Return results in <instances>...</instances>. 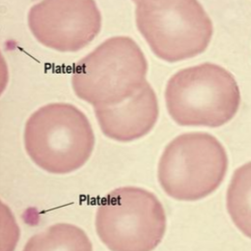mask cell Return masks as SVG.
Segmentation results:
<instances>
[{
	"instance_id": "cell-4",
	"label": "cell",
	"mask_w": 251,
	"mask_h": 251,
	"mask_svg": "<svg viewBox=\"0 0 251 251\" xmlns=\"http://www.w3.org/2000/svg\"><path fill=\"white\" fill-rule=\"evenodd\" d=\"M228 166V155L217 137L206 132H190L179 135L165 147L157 177L170 198L194 202L219 188Z\"/></svg>"
},
{
	"instance_id": "cell-9",
	"label": "cell",
	"mask_w": 251,
	"mask_h": 251,
	"mask_svg": "<svg viewBox=\"0 0 251 251\" xmlns=\"http://www.w3.org/2000/svg\"><path fill=\"white\" fill-rule=\"evenodd\" d=\"M25 251H92V242L82 228L57 224L32 236Z\"/></svg>"
},
{
	"instance_id": "cell-3",
	"label": "cell",
	"mask_w": 251,
	"mask_h": 251,
	"mask_svg": "<svg viewBox=\"0 0 251 251\" xmlns=\"http://www.w3.org/2000/svg\"><path fill=\"white\" fill-rule=\"evenodd\" d=\"M147 72L148 63L137 43L113 37L76 63L72 84L76 97L94 108L112 106L140 90Z\"/></svg>"
},
{
	"instance_id": "cell-8",
	"label": "cell",
	"mask_w": 251,
	"mask_h": 251,
	"mask_svg": "<svg viewBox=\"0 0 251 251\" xmlns=\"http://www.w3.org/2000/svg\"><path fill=\"white\" fill-rule=\"evenodd\" d=\"M94 111L103 135L122 143L146 136L154 128L159 116L157 98L148 82L122 103L95 107Z\"/></svg>"
},
{
	"instance_id": "cell-6",
	"label": "cell",
	"mask_w": 251,
	"mask_h": 251,
	"mask_svg": "<svg viewBox=\"0 0 251 251\" xmlns=\"http://www.w3.org/2000/svg\"><path fill=\"white\" fill-rule=\"evenodd\" d=\"M95 226L99 239L110 251H150L162 242L167 218L153 193L137 187H122L100 201Z\"/></svg>"
},
{
	"instance_id": "cell-7",
	"label": "cell",
	"mask_w": 251,
	"mask_h": 251,
	"mask_svg": "<svg viewBox=\"0 0 251 251\" xmlns=\"http://www.w3.org/2000/svg\"><path fill=\"white\" fill-rule=\"evenodd\" d=\"M28 25L43 46L76 52L99 35L102 16L95 1H43L31 6Z\"/></svg>"
},
{
	"instance_id": "cell-1",
	"label": "cell",
	"mask_w": 251,
	"mask_h": 251,
	"mask_svg": "<svg viewBox=\"0 0 251 251\" xmlns=\"http://www.w3.org/2000/svg\"><path fill=\"white\" fill-rule=\"evenodd\" d=\"M25 148L33 163L57 175L76 172L92 156L95 136L82 110L67 103L39 108L28 118Z\"/></svg>"
},
{
	"instance_id": "cell-10",
	"label": "cell",
	"mask_w": 251,
	"mask_h": 251,
	"mask_svg": "<svg viewBox=\"0 0 251 251\" xmlns=\"http://www.w3.org/2000/svg\"><path fill=\"white\" fill-rule=\"evenodd\" d=\"M251 164L236 170L227 193V209L240 231L251 236Z\"/></svg>"
},
{
	"instance_id": "cell-5",
	"label": "cell",
	"mask_w": 251,
	"mask_h": 251,
	"mask_svg": "<svg viewBox=\"0 0 251 251\" xmlns=\"http://www.w3.org/2000/svg\"><path fill=\"white\" fill-rule=\"evenodd\" d=\"M137 29L156 57L183 61L205 51L213 24L198 1H136Z\"/></svg>"
},
{
	"instance_id": "cell-2",
	"label": "cell",
	"mask_w": 251,
	"mask_h": 251,
	"mask_svg": "<svg viewBox=\"0 0 251 251\" xmlns=\"http://www.w3.org/2000/svg\"><path fill=\"white\" fill-rule=\"evenodd\" d=\"M164 98L172 119L178 126L190 127L225 126L236 116L241 103L235 76L212 63L175 73L168 81Z\"/></svg>"
}]
</instances>
